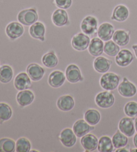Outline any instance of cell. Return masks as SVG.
Listing matches in <instances>:
<instances>
[{
  "label": "cell",
  "instance_id": "cell-1",
  "mask_svg": "<svg viewBox=\"0 0 137 152\" xmlns=\"http://www.w3.org/2000/svg\"><path fill=\"white\" fill-rule=\"evenodd\" d=\"M120 83V78L113 72H106L102 76L100 80L101 87L108 91H114Z\"/></svg>",
  "mask_w": 137,
  "mask_h": 152
},
{
  "label": "cell",
  "instance_id": "cell-2",
  "mask_svg": "<svg viewBox=\"0 0 137 152\" xmlns=\"http://www.w3.org/2000/svg\"><path fill=\"white\" fill-rule=\"evenodd\" d=\"M38 15L35 9H26L21 11L17 15V20L24 26H31L37 22Z\"/></svg>",
  "mask_w": 137,
  "mask_h": 152
},
{
  "label": "cell",
  "instance_id": "cell-3",
  "mask_svg": "<svg viewBox=\"0 0 137 152\" xmlns=\"http://www.w3.org/2000/svg\"><path fill=\"white\" fill-rule=\"evenodd\" d=\"M115 98L113 94L109 91H104L99 93L96 96V104L102 109H108L111 107L114 103Z\"/></svg>",
  "mask_w": 137,
  "mask_h": 152
},
{
  "label": "cell",
  "instance_id": "cell-4",
  "mask_svg": "<svg viewBox=\"0 0 137 152\" xmlns=\"http://www.w3.org/2000/svg\"><path fill=\"white\" fill-rule=\"evenodd\" d=\"M81 30L86 35H93L98 28V20L92 15H88L82 20L80 25Z\"/></svg>",
  "mask_w": 137,
  "mask_h": 152
},
{
  "label": "cell",
  "instance_id": "cell-5",
  "mask_svg": "<svg viewBox=\"0 0 137 152\" xmlns=\"http://www.w3.org/2000/svg\"><path fill=\"white\" fill-rule=\"evenodd\" d=\"M90 39L84 33H78L72 39V46L78 51H84L88 48Z\"/></svg>",
  "mask_w": 137,
  "mask_h": 152
},
{
  "label": "cell",
  "instance_id": "cell-6",
  "mask_svg": "<svg viewBox=\"0 0 137 152\" xmlns=\"http://www.w3.org/2000/svg\"><path fill=\"white\" fill-rule=\"evenodd\" d=\"M118 93L124 97H133L136 94L137 88L133 83L130 82L126 78H124L123 81L119 84L118 88Z\"/></svg>",
  "mask_w": 137,
  "mask_h": 152
},
{
  "label": "cell",
  "instance_id": "cell-7",
  "mask_svg": "<svg viewBox=\"0 0 137 152\" xmlns=\"http://www.w3.org/2000/svg\"><path fill=\"white\" fill-rule=\"evenodd\" d=\"M77 136L74 132L73 129H71L70 128H66L63 129L60 133L59 138L60 140L66 148H72L75 145L77 141Z\"/></svg>",
  "mask_w": 137,
  "mask_h": 152
},
{
  "label": "cell",
  "instance_id": "cell-8",
  "mask_svg": "<svg viewBox=\"0 0 137 152\" xmlns=\"http://www.w3.org/2000/svg\"><path fill=\"white\" fill-rule=\"evenodd\" d=\"M94 129L93 125H90L84 119L78 120L73 125V131L77 137H82Z\"/></svg>",
  "mask_w": 137,
  "mask_h": 152
},
{
  "label": "cell",
  "instance_id": "cell-9",
  "mask_svg": "<svg viewBox=\"0 0 137 152\" xmlns=\"http://www.w3.org/2000/svg\"><path fill=\"white\" fill-rule=\"evenodd\" d=\"M118 129L127 137H132L135 133L133 119L130 117H124L118 124Z\"/></svg>",
  "mask_w": 137,
  "mask_h": 152
},
{
  "label": "cell",
  "instance_id": "cell-10",
  "mask_svg": "<svg viewBox=\"0 0 137 152\" xmlns=\"http://www.w3.org/2000/svg\"><path fill=\"white\" fill-rule=\"evenodd\" d=\"M6 32L7 36L10 39L15 40L23 35L24 32V28L21 23L13 22L7 26Z\"/></svg>",
  "mask_w": 137,
  "mask_h": 152
},
{
  "label": "cell",
  "instance_id": "cell-11",
  "mask_svg": "<svg viewBox=\"0 0 137 152\" xmlns=\"http://www.w3.org/2000/svg\"><path fill=\"white\" fill-rule=\"evenodd\" d=\"M14 86L20 91L27 90L31 87V78L26 72H21L15 78Z\"/></svg>",
  "mask_w": 137,
  "mask_h": 152
},
{
  "label": "cell",
  "instance_id": "cell-12",
  "mask_svg": "<svg viewBox=\"0 0 137 152\" xmlns=\"http://www.w3.org/2000/svg\"><path fill=\"white\" fill-rule=\"evenodd\" d=\"M65 75L66 79L71 83H76L83 79L80 69L75 64H70L67 66Z\"/></svg>",
  "mask_w": 137,
  "mask_h": 152
},
{
  "label": "cell",
  "instance_id": "cell-13",
  "mask_svg": "<svg viewBox=\"0 0 137 152\" xmlns=\"http://www.w3.org/2000/svg\"><path fill=\"white\" fill-rule=\"evenodd\" d=\"M133 54L129 50L123 49L118 52V54L116 56L115 61L118 66L126 67L133 62Z\"/></svg>",
  "mask_w": 137,
  "mask_h": 152
},
{
  "label": "cell",
  "instance_id": "cell-14",
  "mask_svg": "<svg viewBox=\"0 0 137 152\" xmlns=\"http://www.w3.org/2000/svg\"><path fill=\"white\" fill-rule=\"evenodd\" d=\"M81 145L86 151H94L98 149V140L93 134H86L81 138Z\"/></svg>",
  "mask_w": 137,
  "mask_h": 152
},
{
  "label": "cell",
  "instance_id": "cell-15",
  "mask_svg": "<svg viewBox=\"0 0 137 152\" xmlns=\"http://www.w3.org/2000/svg\"><path fill=\"white\" fill-rule=\"evenodd\" d=\"M114 33V28L110 23H103L99 26L97 34L102 41L107 42L112 38Z\"/></svg>",
  "mask_w": 137,
  "mask_h": 152
},
{
  "label": "cell",
  "instance_id": "cell-16",
  "mask_svg": "<svg viewBox=\"0 0 137 152\" xmlns=\"http://www.w3.org/2000/svg\"><path fill=\"white\" fill-rule=\"evenodd\" d=\"M66 79V75L60 70H54L49 75L48 83L52 87L59 88L62 86Z\"/></svg>",
  "mask_w": 137,
  "mask_h": 152
},
{
  "label": "cell",
  "instance_id": "cell-17",
  "mask_svg": "<svg viewBox=\"0 0 137 152\" xmlns=\"http://www.w3.org/2000/svg\"><path fill=\"white\" fill-rule=\"evenodd\" d=\"M44 73V69L38 64L31 63L27 67V74L33 81L40 80L43 78Z\"/></svg>",
  "mask_w": 137,
  "mask_h": 152
},
{
  "label": "cell",
  "instance_id": "cell-18",
  "mask_svg": "<svg viewBox=\"0 0 137 152\" xmlns=\"http://www.w3.org/2000/svg\"><path fill=\"white\" fill-rule=\"evenodd\" d=\"M104 42L101 38H94L92 39L88 46V52L92 56H99L104 52Z\"/></svg>",
  "mask_w": 137,
  "mask_h": 152
},
{
  "label": "cell",
  "instance_id": "cell-19",
  "mask_svg": "<svg viewBox=\"0 0 137 152\" xmlns=\"http://www.w3.org/2000/svg\"><path fill=\"white\" fill-rule=\"evenodd\" d=\"M74 100L72 96L63 95L58 99L57 107L62 111H70L74 107Z\"/></svg>",
  "mask_w": 137,
  "mask_h": 152
},
{
  "label": "cell",
  "instance_id": "cell-20",
  "mask_svg": "<svg viewBox=\"0 0 137 152\" xmlns=\"http://www.w3.org/2000/svg\"><path fill=\"white\" fill-rule=\"evenodd\" d=\"M45 32H46V28L44 23L42 22H36L30 28V34L31 37L38 39L42 42L45 40Z\"/></svg>",
  "mask_w": 137,
  "mask_h": 152
},
{
  "label": "cell",
  "instance_id": "cell-21",
  "mask_svg": "<svg viewBox=\"0 0 137 152\" xmlns=\"http://www.w3.org/2000/svg\"><path fill=\"white\" fill-rule=\"evenodd\" d=\"M34 94L30 90L21 91L17 95V101L18 104L22 107L30 105L34 100Z\"/></svg>",
  "mask_w": 137,
  "mask_h": 152
},
{
  "label": "cell",
  "instance_id": "cell-22",
  "mask_svg": "<svg viewBox=\"0 0 137 152\" xmlns=\"http://www.w3.org/2000/svg\"><path fill=\"white\" fill-rule=\"evenodd\" d=\"M52 22L54 25L58 27H62L68 23V15L67 12L63 9L56 10L53 13L52 17Z\"/></svg>",
  "mask_w": 137,
  "mask_h": 152
},
{
  "label": "cell",
  "instance_id": "cell-23",
  "mask_svg": "<svg viewBox=\"0 0 137 152\" xmlns=\"http://www.w3.org/2000/svg\"><path fill=\"white\" fill-rule=\"evenodd\" d=\"M111 60L104 56H99L94 60V68L99 73H106L111 66Z\"/></svg>",
  "mask_w": 137,
  "mask_h": 152
},
{
  "label": "cell",
  "instance_id": "cell-24",
  "mask_svg": "<svg viewBox=\"0 0 137 152\" xmlns=\"http://www.w3.org/2000/svg\"><path fill=\"white\" fill-rule=\"evenodd\" d=\"M129 11L127 7L124 5H118L115 7L112 13L111 19L117 22H125L128 18Z\"/></svg>",
  "mask_w": 137,
  "mask_h": 152
},
{
  "label": "cell",
  "instance_id": "cell-25",
  "mask_svg": "<svg viewBox=\"0 0 137 152\" xmlns=\"http://www.w3.org/2000/svg\"><path fill=\"white\" fill-rule=\"evenodd\" d=\"M112 40L118 46H125L127 45L130 41V36L128 33L125 30H118L114 32L112 36Z\"/></svg>",
  "mask_w": 137,
  "mask_h": 152
},
{
  "label": "cell",
  "instance_id": "cell-26",
  "mask_svg": "<svg viewBox=\"0 0 137 152\" xmlns=\"http://www.w3.org/2000/svg\"><path fill=\"white\" fill-rule=\"evenodd\" d=\"M84 120L90 125H97L101 120V113L96 109H89L84 114Z\"/></svg>",
  "mask_w": 137,
  "mask_h": 152
},
{
  "label": "cell",
  "instance_id": "cell-27",
  "mask_svg": "<svg viewBox=\"0 0 137 152\" xmlns=\"http://www.w3.org/2000/svg\"><path fill=\"white\" fill-rule=\"evenodd\" d=\"M114 148L112 139L109 136H103L99 140L98 150L100 152H112Z\"/></svg>",
  "mask_w": 137,
  "mask_h": 152
},
{
  "label": "cell",
  "instance_id": "cell-28",
  "mask_svg": "<svg viewBox=\"0 0 137 152\" xmlns=\"http://www.w3.org/2000/svg\"><path fill=\"white\" fill-rule=\"evenodd\" d=\"M112 143L114 148L119 149L124 148L128 144V137L122 133L120 131H117V132L113 135L112 138Z\"/></svg>",
  "mask_w": 137,
  "mask_h": 152
},
{
  "label": "cell",
  "instance_id": "cell-29",
  "mask_svg": "<svg viewBox=\"0 0 137 152\" xmlns=\"http://www.w3.org/2000/svg\"><path fill=\"white\" fill-rule=\"evenodd\" d=\"M42 63L46 67L52 69L57 66L58 63V58L54 52H49L42 57Z\"/></svg>",
  "mask_w": 137,
  "mask_h": 152
},
{
  "label": "cell",
  "instance_id": "cell-30",
  "mask_svg": "<svg viewBox=\"0 0 137 152\" xmlns=\"http://www.w3.org/2000/svg\"><path fill=\"white\" fill-rule=\"evenodd\" d=\"M14 75L12 67L8 65H4L0 68V82L8 83L12 80Z\"/></svg>",
  "mask_w": 137,
  "mask_h": 152
},
{
  "label": "cell",
  "instance_id": "cell-31",
  "mask_svg": "<svg viewBox=\"0 0 137 152\" xmlns=\"http://www.w3.org/2000/svg\"><path fill=\"white\" fill-rule=\"evenodd\" d=\"M104 53L109 56H116L120 52V47L114 41L106 42L104 46Z\"/></svg>",
  "mask_w": 137,
  "mask_h": 152
},
{
  "label": "cell",
  "instance_id": "cell-32",
  "mask_svg": "<svg viewBox=\"0 0 137 152\" xmlns=\"http://www.w3.org/2000/svg\"><path fill=\"white\" fill-rule=\"evenodd\" d=\"M15 151V143L9 138L0 140V152H14Z\"/></svg>",
  "mask_w": 137,
  "mask_h": 152
},
{
  "label": "cell",
  "instance_id": "cell-33",
  "mask_svg": "<svg viewBox=\"0 0 137 152\" xmlns=\"http://www.w3.org/2000/svg\"><path fill=\"white\" fill-rule=\"evenodd\" d=\"M31 150V143L27 138L21 137L15 143V151L17 152H29Z\"/></svg>",
  "mask_w": 137,
  "mask_h": 152
},
{
  "label": "cell",
  "instance_id": "cell-34",
  "mask_svg": "<svg viewBox=\"0 0 137 152\" xmlns=\"http://www.w3.org/2000/svg\"><path fill=\"white\" fill-rule=\"evenodd\" d=\"M12 116V110L10 106L6 103H0V122L9 120Z\"/></svg>",
  "mask_w": 137,
  "mask_h": 152
},
{
  "label": "cell",
  "instance_id": "cell-35",
  "mask_svg": "<svg viewBox=\"0 0 137 152\" xmlns=\"http://www.w3.org/2000/svg\"><path fill=\"white\" fill-rule=\"evenodd\" d=\"M124 111L126 116L132 118L137 117V103L134 101L128 102L125 104Z\"/></svg>",
  "mask_w": 137,
  "mask_h": 152
},
{
  "label": "cell",
  "instance_id": "cell-36",
  "mask_svg": "<svg viewBox=\"0 0 137 152\" xmlns=\"http://www.w3.org/2000/svg\"><path fill=\"white\" fill-rule=\"evenodd\" d=\"M55 4L60 9L66 10L72 6V0H54Z\"/></svg>",
  "mask_w": 137,
  "mask_h": 152
},
{
  "label": "cell",
  "instance_id": "cell-37",
  "mask_svg": "<svg viewBox=\"0 0 137 152\" xmlns=\"http://www.w3.org/2000/svg\"><path fill=\"white\" fill-rule=\"evenodd\" d=\"M133 142H134V146H135L137 148V133L135 135H134V137L133 138Z\"/></svg>",
  "mask_w": 137,
  "mask_h": 152
},
{
  "label": "cell",
  "instance_id": "cell-38",
  "mask_svg": "<svg viewBox=\"0 0 137 152\" xmlns=\"http://www.w3.org/2000/svg\"><path fill=\"white\" fill-rule=\"evenodd\" d=\"M118 151V152H120V151H126V152H128V149H126V148H125V147L124 148H119L117 149V151Z\"/></svg>",
  "mask_w": 137,
  "mask_h": 152
},
{
  "label": "cell",
  "instance_id": "cell-39",
  "mask_svg": "<svg viewBox=\"0 0 137 152\" xmlns=\"http://www.w3.org/2000/svg\"><path fill=\"white\" fill-rule=\"evenodd\" d=\"M133 49L134 50V53H135V55H136V56L137 58V44H136V45H133Z\"/></svg>",
  "mask_w": 137,
  "mask_h": 152
},
{
  "label": "cell",
  "instance_id": "cell-40",
  "mask_svg": "<svg viewBox=\"0 0 137 152\" xmlns=\"http://www.w3.org/2000/svg\"><path fill=\"white\" fill-rule=\"evenodd\" d=\"M134 127H135V130L136 132H137V117L135 119V120H134Z\"/></svg>",
  "mask_w": 137,
  "mask_h": 152
},
{
  "label": "cell",
  "instance_id": "cell-41",
  "mask_svg": "<svg viewBox=\"0 0 137 152\" xmlns=\"http://www.w3.org/2000/svg\"><path fill=\"white\" fill-rule=\"evenodd\" d=\"M130 151H137V148L136 149H130Z\"/></svg>",
  "mask_w": 137,
  "mask_h": 152
}]
</instances>
